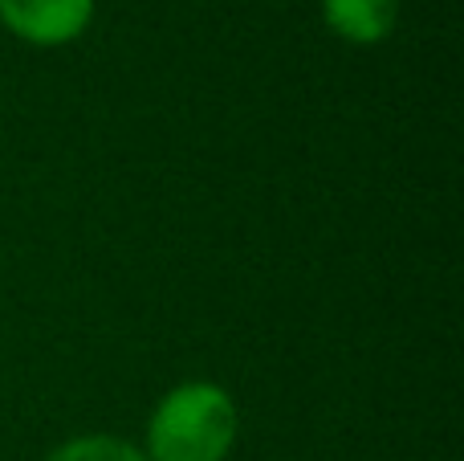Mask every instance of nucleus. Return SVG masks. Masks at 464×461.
Segmentation results:
<instances>
[{
	"instance_id": "nucleus-3",
	"label": "nucleus",
	"mask_w": 464,
	"mask_h": 461,
	"mask_svg": "<svg viewBox=\"0 0 464 461\" xmlns=\"http://www.w3.org/2000/svg\"><path fill=\"white\" fill-rule=\"evenodd\" d=\"M322 16L351 45H379L400 21V0H322Z\"/></svg>"
},
{
	"instance_id": "nucleus-2",
	"label": "nucleus",
	"mask_w": 464,
	"mask_h": 461,
	"mask_svg": "<svg viewBox=\"0 0 464 461\" xmlns=\"http://www.w3.org/2000/svg\"><path fill=\"white\" fill-rule=\"evenodd\" d=\"M94 0H0V25L29 45H70L86 33Z\"/></svg>"
},
{
	"instance_id": "nucleus-1",
	"label": "nucleus",
	"mask_w": 464,
	"mask_h": 461,
	"mask_svg": "<svg viewBox=\"0 0 464 461\" xmlns=\"http://www.w3.org/2000/svg\"><path fill=\"white\" fill-rule=\"evenodd\" d=\"M240 413L212 380L176 384L147 421V461H225L237 446Z\"/></svg>"
},
{
	"instance_id": "nucleus-4",
	"label": "nucleus",
	"mask_w": 464,
	"mask_h": 461,
	"mask_svg": "<svg viewBox=\"0 0 464 461\" xmlns=\"http://www.w3.org/2000/svg\"><path fill=\"white\" fill-rule=\"evenodd\" d=\"M45 461H147V457H143V449L122 437L90 433V437H73L65 446H57Z\"/></svg>"
}]
</instances>
